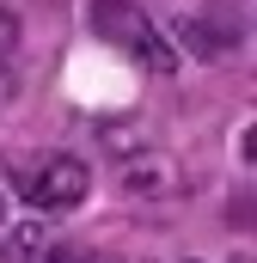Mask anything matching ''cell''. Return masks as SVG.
Instances as JSON below:
<instances>
[{"label": "cell", "instance_id": "cell-4", "mask_svg": "<svg viewBox=\"0 0 257 263\" xmlns=\"http://www.w3.org/2000/svg\"><path fill=\"white\" fill-rule=\"evenodd\" d=\"M117 190L135 196V202L172 196V190H178V165H172L166 153H128L123 165H117Z\"/></svg>", "mask_w": 257, "mask_h": 263}, {"label": "cell", "instance_id": "cell-6", "mask_svg": "<svg viewBox=\"0 0 257 263\" xmlns=\"http://www.w3.org/2000/svg\"><path fill=\"white\" fill-rule=\"evenodd\" d=\"M19 37H25V25H19V12H12V6H0V67L12 62V49H19Z\"/></svg>", "mask_w": 257, "mask_h": 263}, {"label": "cell", "instance_id": "cell-5", "mask_svg": "<svg viewBox=\"0 0 257 263\" xmlns=\"http://www.w3.org/2000/svg\"><path fill=\"white\" fill-rule=\"evenodd\" d=\"M37 251H49V227L25 220V227L6 233V263H37Z\"/></svg>", "mask_w": 257, "mask_h": 263}, {"label": "cell", "instance_id": "cell-7", "mask_svg": "<svg viewBox=\"0 0 257 263\" xmlns=\"http://www.w3.org/2000/svg\"><path fill=\"white\" fill-rule=\"evenodd\" d=\"M37 263H117L111 251H67V245H49V257H37Z\"/></svg>", "mask_w": 257, "mask_h": 263}, {"label": "cell", "instance_id": "cell-2", "mask_svg": "<svg viewBox=\"0 0 257 263\" xmlns=\"http://www.w3.org/2000/svg\"><path fill=\"white\" fill-rule=\"evenodd\" d=\"M12 178H19V190H25L31 208H80L86 190H92V172L74 153H43L37 165H19Z\"/></svg>", "mask_w": 257, "mask_h": 263}, {"label": "cell", "instance_id": "cell-1", "mask_svg": "<svg viewBox=\"0 0 257 263\" xmlns=\"http://www.w3.org/2000/svg\"><path fill=\"white\" fill-rule=\"evenodd\" d=\"M92 31L104 37V43H117L123 55H135L141 67H153V73H172L178 67V49L153 31V18L135 6V0H92Z\"/></svg>", "mask_w": 257, "mask_h": 263}, {"label": "cell", "instance_id": "cell-8", "mask_svg": "<svg viewBox=\"0 0 257 263\" xmlns=\"http://www.w3.org/2000/svg\"><path fill=\"white\" fill-rule=\"evenodd\" d=\"M0 227H6V196H0Z\"/></svg>", "mask_w": 257, "mask_h": 263}, {"label": "cell", "instance_id": "cell-3", "mask_svg": "<svg viewBox=\"0 0 257 263\" xmlns=\"http://www.w3.org/2000/svg\"><path fill=\"white\" fill-rule=\"evenodd\" d=\"M178 43H184V55H196V62H227L245 43V18H239V6H221L214 0V6L178 18Z\"/></svg>", "mask_w": 257, "mask_h": 263}]
</instances>
